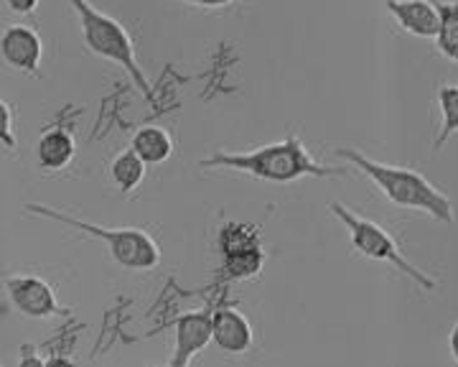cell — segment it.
Masks as SVG:
<instances>
[{"label":"cell","instance_id":"6da1fadb","mask_svg":"<svg viewBox=\"0 0 458 367\" xmlns=\"http://www.w3.org/2000/svg\"><path fill=\"white\" fill-rule=\"evenodd\" d=\"M199 166L245 171L250 176L270 184H291L306 176H316V179L346 176L344 166H321L295 135H288L280 143H267L255 150H245V153L216 150L209 158L199 161Z\"/></svg>","mask_w":458,"mask_h":367},{"label":"cell","instance_id":"7a4b0ae2","mask_svg":"<svg viewBox=\"0 0 458 367\" xmlns=\"http://www.w3.org/2000/svg\"><path fill=\"white\" fill-rule=\"evenodd\" d=\"M334 153L339 158H344L346 164L360 168L361 174L375 184L394 207L426 212V215L438 219L443 225L454 222V204H451V200L443 194L441 189H436L433 184L428 182L420 171L382 164V161H375V158H369L367 153H361L357 149H336Z\"/></svg>","mask_w":458,"mask_h":367},{"label":"cell","instance_id":"3957f363","mask_svg":"<svg viewBox=\"0 0 458 367\" xmlns=\"http://www.w3.org/2000/svg\"><path fill=\"white\" fill-rule=\"evenodd\" d=\"M23 212L33 215V218H44L51 219V222H59V225H66V227L80 230V233L89 235V237H98L110 251V258L114 263L125 268V270H150V268L161 263V248L146 230H135V227L107 230V227H99V225H92V222L72 218L69 212L54 209V207H47V204H26Z\"/></svg>","mask_w":458,"mask_h":367},{"label":"cell","instance_id":"277c9868","mask_svg":"<svg viewBox=\"0 0 458 367\" xmlns=\"http://www.w3.org/2000/svg\"><path fill=\"white\" fill-rule=\"evenodd\" d=\"M69 5L74 8V13L82 23L84 47L99 59L120 64L131 74L132 82L138 84V90L146 95V100L153 102V90H150V82H148L143 67L138 64L135 44H132L131 34L125 31V26L117 23L107 13L98 11L89 0H69Z\"/></svg>","mask_w":458,"mask_h":367},{"label":"cell","instance_id":"5b68a950","mask_svg":"<svg viewBox=\"0 0 458 367\" xmlns=\"http://www.w3.org/2000/svg\"><path fill=\"white\" fill-rule=\"evenodd\" d=\"M328 209H331V215L339 219L344 227L349 230L354 251L361 252L364 258L390 263V266H394L397 270H403L408 278H412L420 288H428V291H433V288L438 286V281H436L433 276H428L426 270H420V268L410 263L408 258L403 255V251H400L397 240H394L393 235L387 233L385 227H379L372 219H364L360 218V215H354L352 209L344 207L342 201H331Z\"/></svg>","mask_w":458,"mask_h":367},{"label":"cell","instance_id":"8992f818","mask_svg":"<svg viewBox=\"0 0 458 367\" xmlns=\"http://www.w3.org/2000/svg\"><path fill=\"white\" fill-rule=\"evenodd\" d=\"M5 291L13 301V306L26 317L47 319L54 314H64L54 288L38 276H8Z\"/></svg>","mask_w":458,"mask_h":367},{"label":"cell","instance_id":"52a82bcc","mask_svg":"<svg viewBox=\"0 0 458 367\" xmlns=\"http://www.w3.org/2000/svg\"><path fill=\"white\" fill-rule=\"evenodd\" d=\"M0 54L5 59L8 67L18 69V72H36L44 56V44L41 36L33 31L31 26H8L0 38Z\"/></svg>","mask_w":458,"mask_h":367},{"label":"cell","instance_id":"ba28073f","mask_svg":"<svg viewBox=\"0 0 458 367\" xmlns=\"http://www.w3.org/2000/svg\"><path fill=\"white\" fill-rule=\"evenodd\" d=\"M387 11L393 13L400 29L420 38H436L441 26V13L433 0H387Z\"/></svg>","mask_w":458,"mask_h":367},{"label":"cell","instance_id":"9c48e42d","mask_svg":"<svg viewBox=\"0 0 458 367\" xmlns=\"http://www.w3.org/2000/svg\"><path fill=\"white\" fill-rule=\"evenodd\" d=\"M214 339L212 314L207 312H194V314H183L176 321V350L171 357V365L183 367L191 363V357L201 352Z\"/></svg>","mask_w":458,"mask_h":367},{"label":"cell","instance_id":"30bf717a","mask_svg":"<svg viewBox=\"0 0 458 367\" xmlns=\"http://www.w3.org/2000/svg\"><path fill=\"white\" fill-rule=\"evenodd\" d=\"M212 329H214V345L222 352L229 354H245L252 347V327L242 312L237 309H219L212 314Z\"/></svg>","mask_w":458,"mask_h":367},{"label":"cell","instance_id":"8fae6325","mask_svg":"<svg viewBox=\"0 0 458 367\" xmlns=\"http://www.w3.org/2000/svg\"><path fill=\"white\" fill-rule=\"evenodd\" d=\"M74 135L64 128H49L36 143V164L44 171H62L74 161Z\"/></svg>","mask_w":458,"mask_h":367},{"label":"cell","instance_id":"7c38bea8","mask_svg":"<svg viewBox=\"0 0 458 367\" xmlns=\"http://www.w3.org/2000/svg\"><path fill=\"white\" fill-rule=\"evenodd\" d=\"M131 146L138 150V156L146 161L148 166H156V164H165L171 158L174 138L161 125H146L135 133Z\"/></svg>","mask_w":458,"mask_h":367},{"label":"cell","instance_id":"4fadbf2b","mask_svg":"<svg viewBox=\"0 0 458 367\" xmlns=\"http://www.w3.org/2000/svg\"><path fill=\"white\" fill-rule=\"evenodd\" d=\"M146 161L131 146V149L117 153L113 158V164H110V179L117 184L120 192H132L138 184L146 179Z\"/></svg>","mask_w":458,"mask_h":367},{"label":"cell","instance_id":"5bb4252c","mask_svg":"<svg viewBox=\"0 0 458 367\" xmlns=\"http://www.w3.org/2000/svg\"><path fill=\"white\" fill-rule=\"evenodd\" d=\"M441 13V26L436 36V47L445 59L458 62V3L454 0H433Z\"/></svg>","mask_w":458,"mask_h":367},{"label":"cell","instance_id":"9a60e30c","mask_svg":"<svg viewBox=\"0 0 458 367\" xmlns=\"http://www.w3.org/2000/svg\"><path fill=\"white\" fill-rule=\"evenodd\" d=\"M219 248H222V258L225 255H234V252L262 248L260 230L252 227V225H242V222H227L219 230Z\"/></svg>","mask_w":458,"mask_h":367},{"label":"cell","instance_id":"2e32d148","mask_svg":"<svg viewBox=\"0 0 458 367\" xmlns=\"http://www.w3.org/2000/svg\"><path fill=\"white\" fill-rule=\"evenodd\" d=\"M438 105H441V131L436 135V149L458 133V87L456 84H443L438 90Z\"/></svg>","mask_w":458,"mask_h":367},{"label":"cell","instance_id":"e0dca14e","mask_svg":"<svg viewBox=\"0 0 458 367\" xmlns=\"http://www.w3.org/2000/svg\"><path fill=\"white\" fill-rule=\"evenodd\" d=\"M222 263H225L227 276L245 281V278H252V276H258V273H260L262 263H265V252H262V248H255V251H245V252H234V255H225V258H222Z\"/></svg>","mask_w":458,"mask_h":367},{"label":"cell","instance_id":"ac0fdd59","mask_svg":"<svg viewBox=\"0 0 458 367\" xmlns=\"http://www.w3.org/2000/svg\"><path fill=\"white\" fill-rule=\"evenodd\" d=\"M0 115H3V125H0V138L8 149H16V135H13V113H11V105L8 100L0 102Z\"/></svg>","mask_w":458,"mask_h":367},{"label":"cell","instance_id":"d6986e66","mask_svg":"<svg viewBox=\"0 0 458 367\" xmlns=\"http://www.w3.org/2000/svg\"><path fill=\"white\" fill-rule=\"evenodd\" d=\"M5 5L18 16H29L38 8V0H5Z\"/></svg>","mask_w":458,"mask_h":367},{"label":"cell","instance_id":"ffe728a7","mask_svg":"<svg viewBox=\"0 0 458 367\" xmlns=\"http://www.w3.org/2000/svg\"><path fill=\"white\" fill-rule=\"evenodd\" d=\"M189 5H201V8H222V5H229L234 0H183Z\"/></svg>","mask_w":458,"mask_h":367},{"label":"cell","instance_id":"44dd1931","mask_svg":"<svg viewBox=\"0 0 458 367\" xmlns=\"http://www.w3.org/2000/svg\"><path fill=\"white\" fill-rule=\"evenodd\" d=\"M448 347H451V354H454V360L458 363V324L451 329V337H448Z\"/></svg>","mask_w":458,"mask_h":367}]
</instances>
